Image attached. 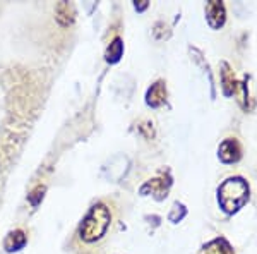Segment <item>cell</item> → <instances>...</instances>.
<instances>
[{
	"mask_svg": "<svg viewBox=\"0 0 257 254\" xmlns=\"http://www.w3.org/2000/svg\"><path fill=\"white\" fill-rule=\"evenodd\" d=\"M218 199L219 205L223 206V210L228 211V213H233V211L240 210L248 199L247 182L240 177L228 179V181H225L219 186Z\"/></svg>",
	"mask_w": 257,
	"mask_h": 254,
	"instance_id": "cell-1",
	"label": "cell"
},
{
	"mask_svg": "<svg viewBox=\"0 0 257 254\" xmlns=\"http://www.w3.org/2000/svg\"><path fill=\"white\" fill-rule=\"evenodd\" d=\"M111 220L110 210L105 205H94L86 215L84 222L81 225V237L86 242H93L99 239L106 232Z\"/></svg>",
	"mask_w": 257,
	"mask_h": 254,
	"instance_id": "cell-2",
	"label": "cell"
},
{
	"mask_svg": "<svg viewBox=\"0 0 257 254\" xmlns=\"http://www.w3.org/2000/svg\"><path fill=\"white\" fill-rule=\"evenodd\" d=\"M206 14H208L209 26L214 28V30L221 28L223 23H225V7H223L221 2H216V0L209 2L208 7H206Z\"/></svg>",
	"mask_w": 257,
	"mask_h": 254,
	"instance_id": "cell-3",
	"label": "cell"
},
{
	"mask_svg": "<svg viewBox=\"0 0 257 254\" xmlns=\"http://www.w3.org/2000/svg\"><path fill=\"white\" fill-rule=\"evenodd\" d=\"M55 19L60 26L67 28L74 23V6L69 2H60L55 7Z\"/></svg>",
	"mask_w": 257,
	"mask_h": 254,
	"instance_id": "cell-4",
	"label": "cell"
},
{
	"mask_svg": "<svg viewBox=\"0 0 257 254\" xmlns=\"http://www.w3.org/2000/svg\"><path fill=\"white\" fill-rule=\"evenodd\" d=\"M219 158L226 163L230 161H237L240 158V148H238V143L233 139H226L221 143L219 146Z\"/></svg>",
	"mask_w": 257,
	"mask_h": 254,
	"instance_id": "cell-5",
	"label": "cell"
},
{
	"mask_svg": "<svg viewBox=\"0 0 257 254\" xmlns=\"http://www.w3.org/2000/svg\"><path fill=\"white\" fill-rule=\"evenodd\" d=\"M165 100H167V90H165L163 82H156V84H153L151 90L148 91V98H146L148 105L160 107Z\"/></svg>",
	"mask_w": 257,
	"mask_h": 254,
	"instance_id": "cell-6",
	"label": "cell"
},
{
	"mask_svg": "<svg viewBox=\"0 0 257 254\" xmlns=\"http://www.w3.org/2000/svg\"><path fill=\"white\" fill-rule=\"evenodd\" d=\"M201 254H233V251H231L230 244L225 239H216L208 245H204Z\"/></svg>",
	"mask_w": 257,
	"mask_h": 254,
	"instance_id": "cell-7",
	"label": "cell"
},
{
	"mask_svg": "<svg viewBox=\"0 0 257 254\" xmlns=\"http://www.w3.org/2000/svg\"><path fill=\"white\" fill-rule=\"evenodd\" d=\"M26 244V235H24L23 230H16L7 237L6 240V249L7 251H19L23 245Z\"/></svg>",
	"mask_w": 257,
	"mask_h": 254,
	"instance_id": "cell-8",
	"label": "cell"
},
{
	"mask_svg": "<svg viewBox=\"0 0 257 254\" xmlns=\"http://www.w3.org/2000/svg\"><path fill=\"white\" fill-rule=\"evenodd\" d=\"M123 53V43L120 38H115L110 43L108 50H106V60L108 62H117Z\"/></svg>",
	"mask_w": 257,
	"mask_h": 254,
	"instance_id": "cell-9",
	"label": "cell"
},
{
	"mask_svg": "<svg viewBox=\"0 0 257 254\" xmlns=\"http://www.w3.org/2000/svg\"><path fill=\"white\" fill-rule=\"evenodd\" d=\"M223 82H225V93L226 95H231L233 93V86H235V81L230 79V67L226 64H223Z\"/></svg>",
	"mask_w": 257,
	"mask_h": 254,
	"instance_id": "cell-10",
	"label": "cell"
},
{
	"mask_svg": "<svg viewBox=\"0 0 257 254\" xmlns=\"http://www.w3.org/2000/svg\"><path fill=\"white\" fill-rule=\"evenodd\" d=\"M43 193H45V187L43 186H38L35 191L30 194V201L33 203V205H38V203L41 201V198H43Z\"/></svg>",
	"mask_w": 257,
	"mask_h": 254,
	"instance_id": "cell-11",
	"label": "cell"
},
{
	"mask_svg": "<svg viewBox=\"0 0 257 254\" xmlns=\"http://www.w3.org/2000/svg\"><path fill=\"white\" fill-rule=\"evenodd\" d=\"M146 7H148V2H146V0H143V4H139V6H136V9L143 11V9H146Z\"/></svg>",
	"mask_w": 257,
	"mask_h": 254,
	"instance_id": "cell-12",
	"label": "cell"
}]
</instances>
